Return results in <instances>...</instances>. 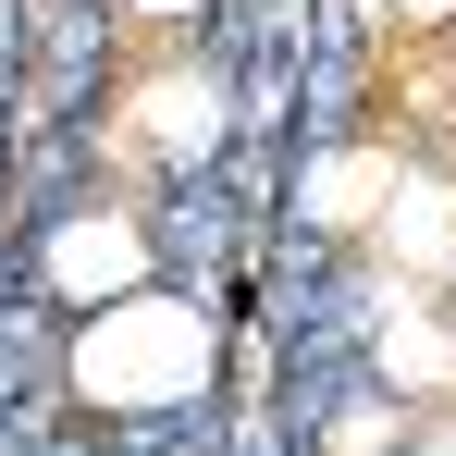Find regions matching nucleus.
I'll list each match as a JSON object with an SVG mask.
<instances>
[{"mask_svg":"<svg viewBox=\"0 0 456 456\" xmlns=\"http://www.w3.org/2000/svg\"><path fill=\"white\" fill-rule=\"evenodd\" d=\"M111 12H136V25H160V37H173V25H198L210 0H111Z\"/></svg>","mask_w":456,"mask_h":456,"instance_id":"3","label":"nucleus"},{"mask_svg":"<svg viewBox=\"0 0 456 456\" xmlns=\"http://www.w3.org/2000/svg\"><path fill=\"white\" fill-rule=\"evenodd\" d=\"M210 370H223V333H210V308L173 297V284H136V297L86 308L75 346H62V382L99 419H173V407L210 395Z\"/></svg>","mask_w":456,"mask_h":456,"instance_id":"1","label":"nucleus"},{"mask_svg":"<svg viewBox=\"0 0 456 456\" xmlns=\"http://www.w3.org/2000/svg\"><path fill=\"white\" fill-rule=\"evenodd\" d=\"M136 284H160V247H149V223H136L124 198H86L62 223H37V297L62 308V321L136 297Z\"/></svg>","mask_w":456,"mask_h":456,"instance_id":"2","label":"nucleus"},{"mask_svg":"<svg viewBox=\"0 0 456 456\" xmlns=\"http://www.w3.org/2000/svg\"><path fill=\"white\" fill-rule=\"evenodd\" d=\"M407 456H456V419H432V432H419V444H407Z\"/></svg>","mask_w":456,"mask_h":456,"instance_id":"4","label":"nucleus"},{"mask_svg":"<svg viewBox=\"0 0 456 456\" xmlns=\"http://www.w3.org/2000/svg\"><path fill=\"white\" fill-rule=\"evenodd\" d=\"M407 12H419V25H444V12H456V0H407Z\"/></svg>","mask_w":456,"mask_h":456,"instance_id":"5","label":"nucleus"}]
</instances>
